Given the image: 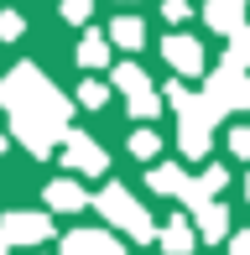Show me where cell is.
Returning <instances> with one entry per match:
<instances>
[{"instance_id":"obj_1","label":"cell","mask_w":250,"mask_h":255,"mask_svg":"<svg viewBox=\"0 0 250 255\" xmlns=\"http://www.w3.org/2000/svg\"><path fill=\"white\" fill-rule=\"evenodd\" d=\"M0 104L10 110V130H16V141L26 146L31 156H52L58 151L73 104L42 78V68L16 63L5 78H0Z\"/></svg>"},{"instance_id":"obj_2","label":"cell","mask_w":250,"mask_h":255,"mask_svg":"<svg viewBox=\"0 0 250 255\" xmlns=\"http://www.w3.org/2000/svg\"><path fill=\"white\" fill-rule=\"evenodd\" d=\"M167 104L177 110V146H183V156L188 161H203V156H209V135H214V125H219L224 115L214 110L203 94H193L183 78L167 84Z\"/></svg>"},{"instance_id":"obj_3","label":"cell","mask_w":250,"mask_h":255,"mask_svg":"<svg viewBox=\"0 0 250 255\" xmlns=\"http://www.w3.org/2000/svg\"><path fill=\"white\" fill-rule=\"evenodd\" d=\"M89 203H94V208H99V214H105L115 229H125V235H130L135 245L156 240V224H151V214H146V208H141V198H135V193H125L120 182H110V188H105V193H94Z\"/></svg>"},{"instance_id":"obj_4","label":"cell","mask_w":250,"mask_h":255,"mask_svg":"<svg viewBox=\"0 0 250 255\" xmlns=\"http://www.w3.org/2000/svg\"><path fill=\"white\" fill-rule=\"evenodd\" d=\"M203 99H209L219 115H230V110H250V73H245V68H235L230 57H224V63L209 73Z\"/></svg>"},{"instance_id":"obj_5","label":"cell","mask_w":250,"mask_h":255,"mask_svg":"<svg viewBox=\"0 0 250 255\" xmlns=\"http://www.w3.org/2000/svg\"><path fill=\"white\" fill-rule=\"evenodd\" d=\"M58 146H63V161H68L73 172H84V177H105V172H110L105 146L89 141L84 130H63V141H58Z\"/></svg>"},{"instance_id":"obj_6","label":"cell","mask_w":250,"mask_h":255,"mask_svg":"<svg viewBox=\"0 0 250 255\" xmlns=\"http://www.w3.org/2000/svg\"><path fill=\"white\" fill-rule=\"evenodd\" d=\"M47 235H52V219L47 214H26V208H16V214L0 219V240H5V245H42Z\"/></svg>"},{"instance_id":"obj_7","label":"cell","mask_w":250,"mask_h":255,"mask_svg":"<svg viewBox=\"0 0 250 255\" xmlns=\"http://www.w3.org/2000/svg\"><path fill=\"white\" fill-rule=\"evenodd\" d=\"M162 57H167V68H172L177 78H198L203 73V47H198V37H188V31H172V37L162 42Z\"/></svg>"},{"instance_id":"obj_8","label":"cell","mask_w":250,"mask_h":255,"mask_svg":"<svg viewBox=\"0 0 250 255\" xmlns=\"http://www.w3.org/2000/svg\"><path fill=\"white\" fill-rule=\"evenodd\" d=\"M224 182H230V172L219 167V161H209V167L198 172V177H188V188H183V203H188V214L193 208H203V203H214L224 193Z\"/></svg>"},{"instance_id":"obj_9","label":"cell","mask_w":250,"mask_h":255,"mask_svg":"<svg viewBox=\"0 0 250 255\" xmlns=\"http://www.w3.org/2000/svg\"><path fill=\"white\" fill-rule=\"evenodd\" d=\"M63 255H125V245L105 229H73L63 235Z\"/></svg>"},{"instance_id":"obj_10","label":"cell","mask_w":250,"mask_h":255,"mask_svg":"<svg viewBox=\"0 0 250 255\" xmlns=\"http://www.w3.org/2000/svg\"><path fill=\"white\" fill-rule=\"evenodd\" d=\"M193 224H198L193 235H198V240H209V245H219V240H230V235H235V229H230V208H224L219 198H214V203H203V208H193Z\"/></svg>"},{"instance_id":"obj_11","label":"cell","mask_w":250,"mask_h":255,"mask_svg":"<svg viewBox=\"0 0 250 255\" xmlns=\"http://www.w3.org/2000/svg\"><path fill=\"white\" fill-rule=\"evenodd\" d=\"M156 245H162L167 255H193V245H198V235H193L188 214H172V219H167V229H156Z\"/></svg>"},{"instance_id":"obj_12","label":"cell","mask_w":250,"mask_h":255,"mask_svg":"<svg viewBox=\"0 0 250 255\" xmlns=\"http://www.w3.org/2000/svg\"><path fill=\"white\" fill-rule=\"evenodd\" d=\"M203 21H209L214 31H224V37H235V31L245 26V0H209V5H203Z\"/></svg>"},{"instance_id":"obj_13","label":"cell","mask_w":250,"mask_h":255,"mask_svg":"<svg viewBox=\"0 0 250 255\" xmlns=\"http://www.w3.org/2000/svg\"><path fill=\"white\" fill-rule=\"evenodd\" d=\"M146 188H151V193H162V198H183L188 172L177 167V161H162V167H151V172H146Z\"/></svg>"},{"instance_id":"obj_14","label":"cell","mask_w":250,"mask_h":255,"mask_svg":"<svg viewBox=\"0 0 250 255\" xmlns=\"http://www.w3.org/2000/svg\"><path fill=\"white\" fill-rule=\"evenodd\" d=\"M84 203H89V193H84V182H73V177H58L47 188V208H58V214H78Z\"/></svg>"},{"instance_id":"obj_15","label":"cell","mask_w":250,"mask_h":255,"mask_svg":"<svg viewBox=\"0 0 250 255\" xmlns=\"http://www.w3.org/2000/svg\"><path fill=\"white\" fill-rule=\"evenodd\" d=\"M78 68H110V37L94 26H84V42H78Z\"/></svg>"},{"instance_id":"obj_16","label":"cell","mask_w":250,"mask_h":255,"mask_svg":"<svg viewBox=\"0 0 250 255\" xmlns=\"http://www.w3.org/2000/svg\"><path fill=\"white\" fill-rule=\"evenodd\" d=\"M110 42L125 47V52H135V47L146 42V26H141L135 16H115V21H110Z\"/></svg>"},{"instance_id":"obj_17","label":"cell","mask_w":250,"mask_h":255,"mask_svg":"<svg viewBox=\"0 0 250 255\" xmlns=\"http://www.w3.org/2000/svg\"><path fill=\"white\" fill-rule=\"evenodd\" d=\"M115 89L125 99H135V94L151 89V78H146V68H135V63H115Z\"/></svg>"},{"instance_id":"obj_18","label":"cell","mask_w":250,"mask_h":255,"mask_svg":"<svg viewBox=\"0 0 250 255\" xmlns=\"http://www.w3.org/2000/svg\"><path fill=\"white\" fill-rule=\"evenodd\" d=\"M125 110H130L135 120H156V115H162V94H156V89H146V94L125 99Z\"/></svg>"},{"instance_id":"obj_19","label":"cell","mask_w":250,"mask_h":255,"mask_svg":"<svg viewBox=\"0 0 250 255\" xmlns=\"http://www.w3.org/2000/svg\"><path fill=\"white\" fill-rule=\"evenodd\" d=\"M78 104H84V110H105V104H110V84L84 78V84H78Z\"/></svg>"},{"instance_id":"obj_20","label":"cell","mask_w":250,"mask_h":255,"mask_svg":"<svg viewBox=\"0 0 250 255\" xmlns=\"http://www.w3.org/2000/svg\"><path fill=\"white\" fill-rule=\"evenodd\" d=\"M156 151H162V135H156V130H135V135H130V156L151 161Z\"/></svg>"},{"instance_id":"obj_21","label":"cell","mask_w":250,"mask_h":255,"mask_svg":"<svg viewBox=\"0 0 250 255\" xmlns=\"http://www.w3.org/2000/svg\"><path fill=\"white\" fill-rule=\"evenodd\" d=\"M224 57H230L235 68H245V63H250V26H240V31L230 37V52H224Z\"/></svg>"},{"instance_id":"obj_22","label":"cell","mask_w":250,"mask_h":255,"mask_svg":"<svg viewBox=\"0 0 250 255\" xmlns=\"http://www.w3.org/2000/svg\"><path fill=\"white\" fill-rule=\"evenodd\" d=\"M89 16H94V0H63V21H73V26H84Z\"/></svg>"},{"instance_id":"obj_23","label":"cell","mask_w":250,"mask_h":255,"mask_svg":"<svg viewBox=\"0 0 250 255\" xmlns=\"http://www.w3.org/2000/svg\"><path fill=\"white\" fill-rule=\"evenodd\" d=\"M21 31H26V21H21L16 10H0V42H16Z\"/></svg>"},{"instance_id":"obj_24","label":"cell","mask_w":250,"mask_h":255,"mask_svg":"<svg viewBox=\"0 0 250 255\" xmlns=\"http://www.w3.org/2000/svg\"><path fill=\"white\" fill-rule=\"evenodd\" d=\"M230 151L240 161H250V125H235V130H230Z\"/></svg>"},{"instance_id":"obj_25","label":"cell","mask_w":250,"mask_h":255,"mask_svg":"<svg viewBox=\"0 0 250 255\" xmlns=\"http://www.w3.org/2000/svg\"><path fill=\"white\" fill-rule=\"evenodd\" d=\"M162 16H167V21H188L193 5H188V0H162Z\"/></svg>"},{"instance_id":"obj_26","label":"cell","mask_w":250,"mask_h":255,"mask_svg":"<svg viewBox=\"0 0 250 255\" xmlns=\"http://www.w3.org/2000/svg\"><path fill=\"white\" fill-rule=\"evenodd\" d=\"M224 245H230V255H250V229H240V235H230Z\"/></svg>"},{"instance_id":"obj_27","label":"cell","mask_w":250,"mask_h":255,"mask_svg":"<svg viewBox=\"0 0 250 255\" xmlns=\"http://www.w3.org/2000/svg\"><path fill=\"white\" fill-rule=\"evenodd\" d=\"M0 151H5V135H0Z\"/></svg>"},{"instance_id":"obj_28","label":"cell","mask_w":250,"mask_h":255,"mask_svg":"<svg viewBox=\"0 0 250 255\" xmlns=\"http://www.w3.org/2000/svg\"><path fill=\"white\" fill-rule=\"evenodd\" d=\"M245 198H250V182H245Z\"/></svg>"}]
</instances>
